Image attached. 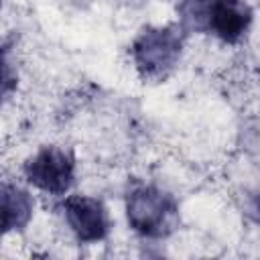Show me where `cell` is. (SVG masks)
<instances>
[{"mask_svg":"<svg viewBox=\"0 0 260 260\" xmlns=\"http://www.w3.org/2000/svg\"><path fill=\"white\" fill-rule=\"evenodd\" d=\"M126 221L142 238H167L179 225V207L171 193L154 185H134L126 195Z\"/></svg>","mask_w":260,"mask_h":260,"instance_id":"1","label":"cell"},{"mask_svg":"<svg viewBox=\"0 0 260 260\" xmlns=\"http://www.w3.org/2000/svg\"><path fill=\"white\" fill-rule=\"evenodd\" d=\"M185 30L177 24L146 26L130 45V55L136 71L144 79L167 77L181 59Z\"/></svg>","mask_w":260,"mask_h":260,"instance_id":"2","label":"cell"},{"mask_svg":"<svg viewBox=\"0 0 260 260\" xmlns=\"http://www.w3.org/2000/svg\"><path fill=\"white\" fill-rule=\"evenodd\" d=\"M24 179L47 195H65L75 183V156L61 146H41L22 165Z\"/></svg>","mask_w":260,"mask_h":260,"instance_id":"3","label":"cell"},{"mask_svg":"<svg viewBox=\"0 0 260 260\" xmlns=\"http://www.w3.org/2000/svg\"><path fill=\"white\" fill-rule=\"evenodd\" d=\"M59 209L73 232L83 244L106 240L110 234V215L106 205L89 195H69L59 203Z\"/></svg>","mask_w":260,"mask_h":260,"instance_id":"4","label":"cell"},{"mask_svg":"<svg viewBox=\"0 0 260 260\" xmlns=\"http://www.w3.org/2000/svg\"><path fill=\"white\" fill-rule=\"evenodd\" d=\"M252 8L244 0H207L205 32L236 45L252 24Z\"/></svg>","mask_w":260,"mask_h":260,"instance_id":"5","label":"cell"},{"mask_svg":"<svg viewBox=\"0 0 260 260\" xmlns=\"http://www.w3.org/2000/svg\"><path fill=\"white\" fill-rule=\"evenodd\" d=\"M0 201H2V232L10 234L24 230L35 211L32 195L22 187L4 181L0 187Z\"/></svg>","mask_w":260,"mask_h":260,"instance_id":"6","label":"cell"},{"mask_svg":"<svg viewBox=\"0 0 260 260\" xmlns=\"http://www.w3.org/2000/svg\"><path fill=\"white\" fill-rule=\"evenodd\" d=\"M248 213H250V217L256 221V223H260V189L250 197V205H248Z\"/></svg>","mask_w":260,"mask_h":260,"instance_id":"7","label":"cell"}]
</instances>
